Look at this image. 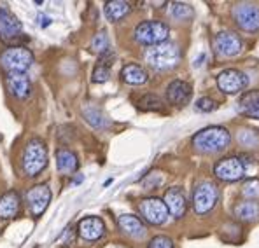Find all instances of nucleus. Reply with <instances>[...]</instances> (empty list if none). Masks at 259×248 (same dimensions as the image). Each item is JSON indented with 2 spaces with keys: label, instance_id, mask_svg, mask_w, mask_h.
Wrapping results in <instances>:
<instances>
[{
  "label": "nucleus",
  "instance_id": "a211bd4d",
  "mask_svg": "<svg viewBox=\"0 0 259 248\" xmlns=\"http://www.w3.org/2000/svg\"><path fill=\"white\" fill-rule=\"evenodd\" d=\"M21 207L20 194L16 190H9V192L0 196V219H13L18 215Z\"/></svg>",
  "mask_w": 259,
  "mask_h": 248
},
{
  "label": "nucleus",
  "instance_id": "4468645a",
  "mask_svg": "<svg viewBox=\"0 0 259 248\" xmlns=\"http://www.w3.org/2000/svg\"><path fill=\"white\" fill-rule=\"evenodd\" d=\"M79 236L86 241H97L105 234V224L98 217H86L77 226Z\"/></svg>",
  "mask_w": 259,
  "mask_h": 248
},
{
  "label": "nucleus",
  "instance_id": "c85d7f7f",
  "mask_svg": "<svg viewBox=\"0 0 259 248\" xmlns=\"http://www.w3.org/2000/svg\"><path fill=\"white\" fill-rule=\"evenodd\" d=\"M242 194L249 200H256L259 197V180L257 178H249L243 182L242 185Z\"/></svg>",
  "mask_w": 259,
  "mask_h": 248
},
{
  "label": "nucleus",
  "instance_id": "bb28decb",
  "mask_svg": "<svg viewBox=\"0 0 259 248\" xmlns=\"http://www.w3.org/2000/svg\"><path fill=\"white\" fill-rule=\"evenodd\" d=\"M91 51L98 53V55H104V53L109 51V37L105 30L98 32L97 35L93 37V40H91Z\"/></svg>",
  "mask_w": 259,
  "mask_h": 248
},
{
  "label": "nucleus",
  "instance_id": "c756f323",
  "mask_svg": "<svg viewBox=\"0 0 259 248\" xmlns=\"http://www.w3.org/2000/svg\"><path fill=\"white\" fill-rule=\"evenodd\" d=\"M109 77H110V68L98 63L93 70V82H105L109 81Z\"/></svg>",
  "mask_w": 259,
  "mask_h": 248
},
{
  "label": "nucleus",
  "instance_id": "4be33fe9",
  "mask_svg": "<svg viewBox=\"0 0 259 248\" xmlns=\"http://www.w3.org/2000/svg\"><path fill=\"white\" fill-rule=\"evenodd\" d=\"M121 79L126 84H132V86H140V84L147 81V72L140 65L130 63L121 70Z\"/></svg>",
  "mask_w": 259,
  "mask_h": 248
},
{
  "label": "nucleus",
  "instance_id": "20e7f679",
  "mask_svg": "<svg viewBox=\"0 0 259 248\" xmlns=\"http://www.w3.org/2000/svg\"><path fill=\"white\" fill-rule=\"evenodd\" d=\"M168 26L165 25L163 21H158V20H151V21H144L140 23L139 26L135 28L133 32V37L139 44H144V45H158V44H163L168 39Z\"/></svg>",
  "mask_w": 259,
  "mask_h": 248
},
{
  "label": "nucleus",
  "instance_id": "9b49d317",
  "mask_svg": "<svg viewBox=\"0 0 259 248\" xmlns=\"http://www.w3.org/2000/svg\"><path fill=\"white\" fill-rule=\"evenodd\" d=\"M49 201H51V190L48 185L39 184L26 190V203H28L30 213L33 217L42 215L46 208L49 207Z\"/></svg>",
  "mask_w": 259,
  "mask_h": 248
},
{
  "label": "nucleus",
  "instance_id": "7c9ffc66",
  "mask_svg": "<svg viewBox=\"0 0 259 248\" xmlns=\"http://www.w3.org/2000/svg\"><path fill=\"white\" fill-rule=\"evenodd\" d=\"M147 248H174V241L168 236H154Z\"/></svg>",
  "mask_w": 259,
  "mask_h": 248
},
{
  "label": "nucleus",
  "instance_id": "b1692460",
  "mask_svg": "<svg viewBox=\"0 0 259 248\" xmlns=\"http://www.w3.org/2000/svg\"><path fill=\"white\" fill-rule=\"evenodd\" d=\"M235 217L242 222H252L259 217V205L256 201H242L235 207Z\"/></svg>",
  "mask_w": 259,
  "mask_h": 248
},
{
  "label": "nucleus",
  "instance_id": "0eeeda50",
  "mask_svg": "<svg viewBox=\"0 0 259 248\" xmlns=\"http://www.w3.org/2000/svg\"><path fill=\"white\" fill-rule=\"evenodd\" d=\"M139 212L142 219L151 226H161L168 219V208L159 197H147L139 203Z\"/></svg>",
  "mask_w": 259,
  "mask_h": 248
},
{
  "label": "nucleus",
  "instance_id": "423d86ee",
  "mask_svg": "<svg viewBox=\"0 0 259 248\" xmlns=\"http://www.w3.org/2000/svg\"><path fill=\"white\" fill-rule=\"evenodd\" d=\"M217 200H219V192H217V187L212 182H201L196 185L193 194V208L198 215H205L212 208L215 207Z\"/></svg>",
  "mask_w": 259,
  "mask_h": 248
},
{
  "label": "nucleus",
  "instance_id": "f3484780",
  "mask_svg": "<svg viewBox=\"0 0 259 248\" xmlns=\"http://www.w3.org/2000/svg\"><path fill=\"white\" fill-rule=\"evenodd\" d=\"M191 98V86L184 81H174L166 87V100L172 105L184 107Z\"/></svg>",
  "mask_w": 259,
  "mask_h": 248
},
{
  "label": "nucleus",
  "instance_id": "39448f33",
  "mask_svg": "<svg viewBox=\"0 0 259 248\" xmlns=\"http://www.w3.org/2000/svg\"><path fill=\"white\" fill-rule=\"evenodd\" d=\"M33 62V55L28 47L25 45H11L9 49L0 55V65L6 68L7 74L9 72H18V74H25L26 68Z\"/></svg>",
  "mask_w": 259,
  "mask_h": 248
},
{
  "label": "nucleus",
  "instance_id": "473e14b6",
  "mask_svg": "<svg viewBox=\"0 0 259 248\" xmlns=\"http://www.w3.org/2000/svg\"><path fill=\"white\" fill-rule=\"evenodd\" d=\"M39 25L42 26V28H46V26H49L51 25V20H49L46 14H39Z\"/></svg>",
  "mask_w": 259,
  "mask_h": 248
},
{
  "label": "nucleus",
  "instance_id": "1a4fd4ad",
  "mask_svg": "<svg viewBox=\"0 0 259 248\" xmlns=\"http://www.w3.org/2000/svg\"><path fill=\"white\" fill-rule=\"evenodd\" d=\"M245 171L247 168L243 166V163L240 161V158H237V156L223 158L214 166V175L223 182H237L245 175Z\"/></svg>",
  "mask_w": 259,
  "mask_h": 248
},
{
  "label": "nucleus",
  "instance_id": "6e6552de",
  "mask_svg": "<svg viewBox=\"0 0 259 248\" xmlns=\"http://www.w3.org/2000/svg\"><path fill=\"white\" fill-rule=\"evenodd\" d=\"M235 23L243 32H259V7L254 4H237L231 11Z\"/></svg>",
  "mask_w": 259,
  "mask_h": 248
},
{
  "label": "nucleus",
  "instance_id": "6ab92c4d",
  "mask_svg": "<svg viewBox=\"0 0 259 248\" xmlns=\"http://www.w3.org/2000/svg\"><path fill=\"white\" fill-rule=\"evenodd\" d=\"M117 226H119V229L124 234L132 236V238H142V236L146 234V226H144L142 220L135 215H130V213L121 215L119 219H117Z\"/></svg>",
  "mask_w": 259,
  "mask_h": 248
},
{
  "label": "nucleus",
  "instance_id": "f8f14e48",
  "mask_svg": "<svg viewBox=\"0 0 259 248\" xmlns=\"http://www.w3.org/2000/svg\"><path fill=\"white\" fill-rule=\"evenodd\" d=\"M242 39L233 32H219L214 37V49L221 56H237L242 51Z\"/></svg>",
  "mask_w": 259,
  "mask_h": 248
},
{
  "label": "nucleus",
  "instance_id": "a878e982",
  "mask_svg": "<svg viewBox=\"0 0 259 248\" xmlns=\"http://www.w3.org/2000/svg\"><path fill=\"white\" fill-rule=\"evenodd\" d=\"M82 114H84L88 123H90L91 126H95V128H104V126L107 124L104 114H102L98 109H95V107H88V109L82 110Z\"/></svg>",
  "mask_w": 259,
  "mask_h": 248
},
{
  "label": "nucleus",
  "instance_id": "f03ea898",
  "mask_svg": "<svg viewBox=\"0 0 259 248\" xmlns=\"http://www.w3.org/2000/svg\"><path fill=\"white\" fill-rule=\"evenodd\" d=\"M181 60V51L172 42H163V44L152 45L146 51V62L149 67L156 70H170Z\"/></svg>",
  "mask_w": 259,
  "mask_h": 248
},
{
  "label": "nucleus",
  "instance_id": "cd10ccee",
  "mask_svg": "<svg viewBox=\"0 0 259 248\" xmlns=\"http://www.w3.org/2000/svg\"><path fill=\"white\" fill-rule=\"evenodd\" d=\"M139 107L142 110H161L163 100L156 94H146L139 100Z\"/></svg>",
  "mask_w": 259,
  "mask_h": 248
},
{
  "label": "nucleus",
  "instance_id": "aec40b11",
  "mask_svg": "<svg viewBox=\"0 0 259 248\" xmlns=\"http://www.w3.org/2000/svg\"><path fill=\"white\" fill-rule=\"evenodd\" d=\"M238 112L247 117L259 119V91H247L240 96Z\"/></svg>",
  "mask_w": 259,
  "mask_h": 248
},
{
  "label": "nucleus",
  "instance_id": "2f4dec72",
  "mask_svg": "<svg viewBox=\"0 0 259 248\" xmlns=\"http://www.w3.org/2000/svg\"><path fill=\"white\" fill-rule=\"evenodd\" d=\"M196 109L200 110V112H212V110L215 109V102L208 96H203L196 102Z\"/></svg>",
  "mask_w": 259,
  "mask_h": 248
},
{
  "label": "nucleus",
  "instance_id": "393cba45",
  "mask_svg": "<svg viewBox=\"0 0 259 248\" xmlns=\"http://www.w3.org/2000/svg\"><path fill=\"white\" fill-rule=\"evenodd\" d=\"M194 14L193 7L188 6V4H182V2H174L170 6V16L175 18L177 21H188L191 20Z\"/></svg>",
  "mask_w": 259,
  "mask_h": 248
},
{
  "label": "nucleus",
  "instance_id": "412c9836",
  "mask_svg": "<svg viewBox=\"0 0 259 248\" xmlns=\"http://www.w3.org/2000/svg\"><path fill=\"white\" fill-rule=\"evenodd\" d=\"M56 165H58V170L65 175H70L74 171H77L79 168V161L77 156L74 152L67 151V148H60L56 152Z\"/></svg>",
  "mask_w": 259,
  "mask_h": 248
},
{
  "label": "nucleus",
  "instance_id": "ddd939ff",
  "mask_svg": "<svg viewBox=\"0 0 259 248\" xmlns=\"http://www.w3.org/2000/svg\"><path fill=\"white\" fill-rule=\"evenodd\" d=\"M21 35V23L14 18L7 9L0 7V39L4 42H16L18 37Z\"/></svg>",
  "mask_w": 259,
  "mask_h": 248
},
{
  "label": "nucleus",
  "instance_id": "5701e85b",
  "mask_svg": "<svg viewBox=\"0 0 259 248\" xmlns=\"http://www.w3.org/2000/svg\"><path fill=\"white\" fill-rule=\"evenodd\" d=\"M130 11H132V6L124 0H112V2L105 4V16H107L109 21L123 20L124 16L130 14Z\"/></svg>",
  "mask_w": 259,
  "mask_h": 248
},
{
  "label": "nucleus",
  "instance_id": "2eb2a0df",
  "mask_svg": "<svg viewBox=\"0 0 259 248\" xmlns=\"http://www.w3.org/2000/svg\"><path fill=\"white\" fill-rule=\"evenodd\" d=\"M163 203L168 208V213H172L175 219H181L184 217L186 210H188V201H186V196L182 192L181 187H170L165 192V200Z\"/></svg>",
  "mask_w": 259,
  "mask_h": 248
},
{
  "label": "nucleus",
  "instance_id": "9d476101",
  "mask_svg": "<svg viewBox=\"0 0 259 248\" xmlns=\"http://www.w3.org/2000/svg\"><path fill=\"white\" fill-rule=\"evenodd\" d=\"M249 84V79L243 72L237 70V68H228L223 70L217 75V86L223 93L226 94H237L240 91H243Z\"/></svg>",
  "mask_w": 259,
  "mask_h": 248
},
{
  "label": "nucleus",
  "instance_id": "dca6fc26",
  "mask_svg": "<svg viewBox=\"0 0 259 248\" xmlns=\"http://www.w3.org/2000/svg\"><path fill=\"white\" fill-rule=\"evenodd\" d=\"M6 86L7 89L11 91V94L20 100H25L28 98L30 91H32V84H30V79L26 77L25 74H18V72H9L6 77Z\"/></svg>",
  "mask_w": 259,
  "mask_h": 248
},
{
  "label": "nucleus",
  "instance_id": "7ed1b4c3",
  "mask_svg": "<svg viewBox=\"0 0 259 248\" xmlns=\"http://www.w3.org/2000/svg\"><path fill=\"white\" fill-rule=\"evenodd\" d=\"M21 165H23V171L28 177H37L48 166V151H46V145L42 140H37V138L30 140L25 145Z\"/></svg>",
  "mask_w": 259,
  "mask_h": 248
},
{
  "label": "nucleus",
  "instance_id": "f257e3e1",
  "mask_svg": "<svg viewBox=\"0 0 259 248\" xmlns=\"http://www.w3.org/2000/svg\"><path fill=\"white\" fill-rule=\"evenodd\" d=\"M231 135L226 128H221V126H210V128H205L201 131H198L193 136V147L200 152H221L230 145Z\"/></svg>",
  "mask_w": 259,
  "mask_h": 248
}]
</instances>
